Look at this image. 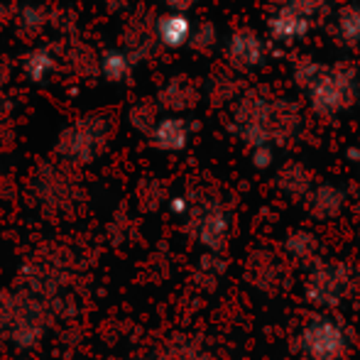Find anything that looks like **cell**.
<instances>
[{"mask_svg": "<svg viewBox=\"0 0 360 360\" xmlns=\"http://www.w3.org/2000/svg\"><path fill=\"white\" fill-rule=\"evenodd\" d=\"M360 81L353 67H326L321 79L307 91L309 105L319 115H336L358 101Z\"/></svg>", "mask_w": 360, "mask_h": 360, "instance_id": "1", "label": "cell"}, {"mask_svg": "<svg viewBox=\"0 0 360 360\" xmlns=\"http://www.w3.org/2000/svg\"><path fill=\"white\" fill-rule=\"evenodd\" d=\"M228 238V216L221 209H209L199 218V240L211 250H221Z\"/></svg>", "mask_w": 360, "mask_h": 360, "instance_id": "10", "label": "cell"}, {"mask_svg": "<svg viewBox=\"0 0 360 360\" xmlns=\"http://www.w3.org/2000/svg\"><path fill=\"white\" fill-rule=\"evenodd\" d=\"M346 333L343 326L333 319L319 316L304 326L299 336L302 360H341L346 353Z\"/></svg>", "mask_w": 360, "mask_h": 360, "instance_id": "2", "label": "cell"}, {"mask_svg": "<svg viewBox=\"0 0 360 360\" xmlns=\"http://www.w3.org/2000/svg\"><path fill=\"white\" fill-rule=\"evenodd\" d=\"M285 3L294 5V8H299L304 15H309V18H314V15H321L323 10H326L328 0H285Z\"/></svg>", "mask_w": 360, "mask_h": 360, "instance_id": "21", "label": "cell"}, {"mask_svg": "<svg viewBox=\"0 0 360 360\" xmlns=\"http://www.w3.org/2000/svg\"><path fill=\"white\" fill-rule=\"evenodd\" d=\"M133 64L135 59L128 52H123V49H108L101 57V74L108 81H113V84H120V81H125L130 72H133Z\"/></svg>", "mask_w": 360, "mask_h": 360, "instance_id": "15", "label": "cell"}, {"mask_svg": "<svg viewBox=\"0 0 360 360\" xmlns=\"http://www.w3.org/2000/svg\"><path fill=\"white\" fill-rule=\"evenodd\" d=\"M167 5H169L172 10H176V13H186V10L194 5V0H165Z\"/></svg>", "mask_w": 360, "mask_h": 360, "instance_id": "23", "label": "cell"}, {"mask_svg": "<svg viewBox=\"0 0 360 360\" xmlns=\"http://www.w3.org/2000/svg\"><path fill=\"white\" fill-rule=\"evenodd\" d=\"M196 96L199 94H196V89L191 86L189 79H172L160 91V103L172 110H184L196 103Z\"/></svg>", "mask_w": 360, "mask_h": 360, "instance_id": "12", "label": "cell"}, {"mask_svg": "<svg viewBox=\"0 0 360 360\" xmlns=\"http://www.w3.org/2000/svg\"><path fill=\"white\" fill-rule=\"evenodd\" d=\"M272 162H275V145L252 147V165L257 169H267V167H272Z\"/></svg>", "mask_w": 360, "mask_h": 360, "instance_id": "20", "label": "cell"}, {"mask_svg": "<svg viewBox=\"0 0 360 360\" xmlns=\"http://www.w3.org/2000/svg\"><path fill=\"white\" fill-rule=\"evenodd\" d=\"M323 72H326V67H323V64H319L316 59H299V62L294 64V69H292V79H294V84H297L299 89L309 91L319 79H321Z\"/></svg>", "mask_w": 360, "mask_h": 360, "instance_id": "16", "label": "cell"}, {"mask_svg": "<svg viewBox=\"0 0 360 360\" xmlns=\"http://www.w3.org/2000/svg\"><path fill=\"white\" fill-rule=\"evenodd\" d=\"M216 42H218V34L211 22H201L199 27L191 30L189 44L196 49V52H209V49L216 47Z\"/></svg>", "mask_w": 360, "mask_h": 360, "instance_id": "18", "label": "cell"}, {"mask_svg": "<svg viewBox=\"0 0 360 360\" xmlns=\"http://www.w3.org/2000/svg\"><path fill=\"white\" fill-rule=\"evenodd\" d=\"M98 143H101L98 123H91V118H86V120H81V123L72 125V128L62 135L59 150L67 152L69 157L89 160V157L96 152V145Z\"/></svg>", "mask_w": 360, "mask_h": 360, "instance_id": "6", "label": "cell"}, {"mask_svg": "<svg viewBox=\"0 0 360 360\" xmlns=\"http://www.w3.org/2000/svg\"><path fill=\"white\" fill-rule=\"evenodd\" d=\"M267 27H270V34L277 42L292 44V42H297V39L307 37L309 27H311V18L304 15L299 8H294V5L282 3L280 8L270 15Z\"/></svg>", "mask_w": 360, "mask_h": 360, "instance_id": "5", "label": "cell"}, {"mask_svg": "<svg viewBox=\"0 0 360 360\" xmlns=\"http://www.w3.org/2000/svg\"><path fill=\"white\" fill-rule=\"evenodd\" d=\"M285 248H287L289 255H294V257H299V260H304V257L314 255V250H316V240H314L311 233L299 231V233H292V236L287 238Z\"/></svg>", "mask_w": 360, "mask_h": 360, "instance_id": "17", "label": "cell"}, {"mask_svg": "<svg viewBox=\"0 0 360 360\" xmlns=\"http://www.w3.org/2000/svg\"><path fill=\"white\" fill-rule=\"evenodd\" d=\"M226 57L236 69H255L265 62V42L252 30H238L228 37Z\"/></svg>", "mask_w": 360, "mask_h": 360, "instance_id": "4", "label": "cell"}, {"mask_svg": "<svg viewBox=\"0 0 360 360\" xmlns=\"http://www.w3.org/2000/svg\"><path fill=\"white\" fill-rule=\"evenodd\" d=\"M130 120H133L135 125H138L140 130H147L150 133L152 128H155V108L147 103H140L138 108H133V113H130Z\"/></svg>", "mask_w": 360, "mask_h": 360, "instance_id": "19", "label": "cell"}, {"mask_svg": "<svg viewBox=\"0 0 360 360\" xmlns=\"http://www.w3.org/2000/svg\"><path fill=\"white\" fill-rule=\"evenodd\" d=\"M343 204H346V194L333 184H321L309 191V214L323 221L341 214Z\"/></svg>", "mask_w": 360, "mask_h": 360, "instance_id": "9", "label": "cell"}, {"mask_svg": "<svg viewBox=\"0 0 360 360\" xmlns=\"http://www.w3.org/2000/svg\"><path fill=\"white\" fill-rule=\"evenodd\" d=\"M191 22L184 13H172L162 15L160 20L155 22V39L162 44V47H169V49H176V47H184L189 44V37H191Z\"/></svg>", "mask_w": 360, "mask_h": 360, "instance_id": "7", "label": "cell"}, {"mask_svg": "<svg viewBox=\"0 0 360 360\" xmlns=\"http://www.w3.org/2000/svg\"><path fill=\"white\" fill-rule=\"evenodd\" d=\"M346 289H348L346 265H319L307 282L309 299L316 304H326V307H333V304L341 302Z\"/></svg>", "mask_w": 360, "mask_h": 360, "instance_id": "3", "label": "cell"}, {"mask_svg": "<svg viewBox=\"0 0 360 360\" xmlns=\"http://www.w3.org/2000/svg\"><path fill=\"white\" fill-rule=\"evenodd\" d=\"M277 184L285 194L292 196H304L311 186V174L307 172V167H302L299 162H289L277 174Z\"/></svg>", "mask_w": 360, "mask_h": 360, "instance_id": "14", "label": "cell"}, {"mask_svg": "<svg viewBox=\"0 0 360 360\" xmlns=\"http://www.w3.org/2000/svg\"><path fill=\"white\" fill-rule=\"evenodd\" d=\"M22 22L27 25V27H39V13H37V10H32V8H27L22 13Z\"/></svg>", "mask_w": 360, "mask_h": 360, "instance_id": "22", "label": "cell"}, {"mask_svg": "<svg viewBox=\"0 0 360 360\" xmlns=\"http://www.w3.org/2000/svg\"><path fill=\"white\" fill-rule=\"evenodd\" d=\"M150 140L160 150L176 152L189 143V125L179 115H169V118H162L155 123V128L150 130Z\"/></svg>", "mask_w": 360, "mask_h": 360, "instance_id": "8", "label": "cell"}, {"mask_svg": "<svg viewBox=\"0 0 360 360\" xmlns=\"http://www.w3.org/2000/svg\"><path fill=\"white\" fill-rule=\"evenodd\" d=\"M54 69H57V59H54V54L49 52V49H42V47L32 49V52H27L22 59V72L30 81H34V84L47 81Z\"/></svg>", "mask_w": 360, "mask_h": 360, "instance_id": "13", "label": "cell"}, {"mask_svg": "<svg viewBox=\"0 0 360 360\" xmlns=\"http://www.w3.org/2000/svg\"><path fill=\"white\" fill-rule=\"evenodd\" d=\"M336 37L343 47L358 49L360 47V5L351 3L343 5L336 15Z\"/></svg>", "mask_w": 360, "mask_h": 360, "instance_id": "11", "label": "cell"}]
</instances>
